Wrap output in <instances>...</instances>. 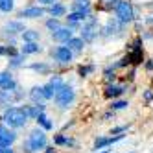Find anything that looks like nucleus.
<instances>
[{"label":"nucleus","mask_w":153,"mask_h":153,"mask_svg":"<svg viewBox=\"0 0 153 153\" xmlns=\"http://www.w3.org/2000/svg\"><path fill=\"white\" fill-rule=\"evenodd\" d=\"M28 118H30V114L26 111V107L24 109H20V107H9L7 111L4 113V122L9 127H22V126H26Z\"/></svg>","instance_id":"1"},{"label":"nucleus","mask_w":153,"mask_h":153,"mask_svg":"<svg viewBox=\"0 0 153 153\" xmlns=\"http://www.w3.org/2000/svg\"><path fill=\"white\" fill-rule=\"evenodd\" d=\"M46 135H45V131L42 129H33L30 133V138L26 140V144H24V149L28 153L31 151H39V149H45L46 148Z\"/></svg>","instance_id":"2"},{"label":"nucleus","mask_w":153,"mask_h":153,"mask_svg":"<svg viewBox=\"0 0 153 153\" xmlns=\"http://www.w3.org/2000/svg\"><path fill=\"white\" fill-rule=\"evenodd\" d=\"M114 11H116V19L120 20V22H131V20L135 19V13H133V7H131V4L127 2V0H118V2L114 4Z\"/></svg>","instance_id":"3"},{"label":"nucleus","mask_w":153,"mask_h":153,"mask_svg":"<svg viewBox=\"0 0 153 153\" xmlns=\"http://www.w3.org/2000/svg\"><path fill=\"white\" fill-rule=\"evenodd\" d=\"M74 98H76V92L72 91V87L68 85H63L61 89L56 92V96H53V100H56V103L59 107H68L72 102H74Z\"/></svg>","instance_id":"4"},{"label":"nucleus","mask_w":153,"mask_h":153,"mask_svg":"<svg viewBox=\"0 0 153 153\" xmlns=\"http://www.w3.org/2000/svg\"><path fill=\"white\" fill-rule=\"evenodd\" d=\"M98 35V22L94 17H87V22L83 24V30H81V37L85 41H94V37Z\"/></svg>","instance_id":"5"},{"label":"nucleus","mask_w":153,"mask_h":153,"mask_svg":"<svg viewBox=\"0 0 153 153\" xmlns=\"http://www.w3.org/2000/svg\"><path fill=\"white\" fill-rule=\"evenodd\" d=\"M52 56L56 57L59 63H70V61H72V56H74V52H72L68 46H57L56 50L52 52Z\"/></svg>","instance_id":"6"},{"label":"nucleus","mask_w":153,"mask_h":153,"mask_svg":"<svg viewBox=\"0 0 153 153\" xmlns=\"http://www.w3.org/2000/svg\"><path fill=\"white\" fill-rule=\"evenodd\" d=\"M15 140H17V135L11 129L6 127V126H0V144L2 146H11Z\"/></svg>","instance_id":"7"},{"label":"nucleus","mask_w":153,"mask_h":153,"mask_svg":"<svg viewBox=\"0 0 153 153\" xmlns=\"http://www.w3.org/2000/svg\"><path fill=\"white\" fill-rule=\"evenodd\" d=\"M45 15V9L39 7V6H30V7H24L22 11L19 13V17H24V19H39Z\"/></svg>","instance_id":"8"},{"label":"nucleus","mask_w":153,"mask_h":153,"mask_svg":"<svg viewBox=\"0 0 153 153\" xmlns=\"http://www.w3.org/2000/svg\"><path fill=\"white\" fill-rule=\"evenodd\" d=\"M15 87H17V83L11 78V74L9 72H0V89L2 91H13Z\"/></svg>","instance_id":"9"},{"label":"nucleus","mask_w":153,"mask_h":153,"mask_svg":"<svg viewBox=\"0 0 153 153\" xmlns=\"http://www.w3.org/2000/svg\"><path fill=\"white\" fill-rule=\"evenodd\" d=\"M52 37H53V41H57V42H67V41L72 39V30L61 26L57 31H52Z\"/></svg>","instance_id":"10"},{"label":"nucleus","mask_w":153,"mask_h":153,"mask_svg":"<svg viewBox=\"0 0 153 153\" xmlns=\"http://www.w3.org/2000/svg\"><path fill=\"white\" fill-rule=\"evenodd\" d=\"M122 24H124V22H120L118 19H111V20H109V22L105 24V28H103V33H105V35L118 33V31H120V28H122Z\"/></svg>","instance_id":"11"},{"label":"nucleus","mask_w":153,"mask_h":153,"mask_svg":"<svg viewBox=\"0 0 153 153\" xmlns=\"http://www.w3.org/2000/svg\"><path fill=\"white\" fill-rule=\"evenodd\" d=\"M126 92V87L124 85H109L107 89H105V96L107 98H118V96H122Z\"/></svg>","instance_id":"12"},{"label":"nucleus","mask_w":153,"mask_h":153,"mask_svg":"<svg viewBox=\"0 0 153 153\" xmlns=\"http://www.w3.org/2000/svg\"><path fill=\"white\" fill-rule=\"evenodd\" d=\"M122 138H124V135H116V137H113V138H96L94 149H103L105 146L113 144V142H118V140H122Z\"/></svg>","instance_id":"13"},{"label":"nucleus","mask_w":153,"mask_h":153,"mask_svg":"<svg viewBox=\"0 0 153 153\" xmlns=\"http://www.w3.org/2000/svg\"><path fill=\"white\" fill-rule=\"evenodd\" d=\"M67 46H68L72 52H81L83 46H85V39H83V37H72L70 41H67Z\"/></svg>","instance_id":"14"},{"label":"nucleus","mask_w":153,"mask_h":153,"mask_svg":"<svg viewBox=\"0 0 153 153\" xmlns=\"http://www.w3.org/2000/svg\"><path fill=\"white\" fill-rule=\"evenodd\" d=\"M4 31L6 33H20V31H24V26L22 22H7L4 26Z\"/></svg>","instance_id":"15"},{"label":"nucleus","mask_w":153,"mask_h":153,"mask_svg":"<svg viewBox=\"0 0 153 153\" xmlns=\"http://www.w3.org/2000/svg\"><path fill=\"white\" fill-rule=\"evenodd\" d=\"M0 100L6 102V103H11V102L19 100V94H15V89L13 91H2L0 92Z\"/></svg>","instance_id":"16"},{"label":"nucleus","mask_w":153,"mask_h":153,"mask_svg":"<svg viewBox=\"0 0 153 153\" xmlns=\"http://www.w3.org/2000/svg\"><path fill=\"white\" fill-rule=\"evenodd\" d=\"M35 120H37V124H39V126H41L42 129H52V127H53V124L50 122V118H48V116H46L45 113H41V114H39V116H37Z\"/></svg>","instance_id":"17"},{"label":"nucleus","mask_w":153,"mask_h":153,"mask_svg":"<svg viewBox=\"0 0 153 153\" xmlns=\"http://www.w3.org/2000/svg\"><path fill=\"white\" fill-rule=\"evenodd\" d=\"M74 9L76 11H91V2L89 0H76L74 2Z\"/></svg>","instance_id":"18"},{"label":"nucleus","mask_w":153,"mask_h":153,"mask_svg":"<svg viewBox=\"0 0 153 153\" xmlns=\"http://www.w3.org/2000/svg\"><path fill=\"white\" fill-rule=\"evenodd\" d=\"M65 11H67V9H65V6L63 4H52V7H50V15L52 17H63L65 15Z\"/></svg>","instance_id":"19"},{"label":"nucleus","mask_w":153,"mask_h":153,"mask_svg":"<svg viewBox=\"0 0 153 153\" xmlns=\"http://www.w3.org/2000/svg\"><path fill=\"white\" fill-rule=\"evenodd\" d=\"M22 39L26 42H35L39 39V31H33V30H24L22 31Z\"/></svg>","instance_id":"20"},{"label":"nucleus","mask_w":153,"mask_h":153,"mask_svg":"<svg viewBox=\"0 0 153 153\" xmlns=\"http://www.w3.org/2000/svg\"><path fill=\"white\" fill-rule=\"evenodd\" d=\"M41 52V46L37 45V42H26V45L22 46V53L26 56V53H37Z\"/></svg>","instance_id":"21"},{"label":"nucleus","mask_w":153,"mask_h":153,"mask_svg":"<svg viewBox=\"0 0 153 153\" xmlns=\"http://www.w3.org/2000/svg\"><path fill=\"white\" fill-rule=\"evenodd\" d=\"M87 17H89V13H87V11H72L67 19L70 20V22H78V20H85Z\"/></svg>","instance_id":"22"},{"label":"nucleus","mask_w":153,"mask_h":153,"mask_svg":"<svg viewBox=\"0 0 153 153\" xmlns=\"http://www.w3.org/2000/svg\"><path fill=\"white\" fill-rule=\"evenodd\" d=\"M30 96H31V100H33V102L45 100V94H42V87H33V89H31V92H30Z\"/></svg>","instance_id":"23"},{"label":"nucleus","mask_w":153,"mask_h":153,"mask_svg":"<svg viewBox=\"0 0 153 153\" xmlns=\"http://www.w3.org/2000/svg\"><path fill=\"white\" fill-rule=\"evenodd\" d=\"M56 144H57V146H74V140L68 138V137L57 135V137H56Z\"/></svg>","instance_id":"24"},{"label":"nucleus","mask_w":153,"mask_h":153,"mask_svg":"<svg viewBox=\"0 0 153 153\" xmlns=\"http://www.w3.org/2000/svg\"><path fill=\"white\" fill-rule=\"evenodd\" d=\"M13 9V0H0V11L9 13Z\"/></svg>","instance_id":"25"},{"label":"nucleus","mask_w":153,"mask_h":153,"mask_svg":"<svg viewBox=\"0 0 153 153\" xmlns=\"http://www.w3.org/2000/svg\"><path fill=\"white\" fill-rule=\"evenodd\" d=\"M46 28L48 30H52V31H57L59 28H61V22L57 20V17H53V19H50L48 22H46Z\"/></svg>","instance_id":"26"},{"label":"nucleus","mask_w":153,"mask_h":153,"mask_svg":"<svg viewBox=\"0 0 153 153\" xmlns=\"http://www.w3.org/2000/svg\"><path fill=\"white\" fill-rule=\"evenodd\" d=\"M48 83H50V85H52V87H53V89H56V91H59L61 87L65 85V83H63V79L59 78V76H53V78H52V79H50Z\"/></svg>","instance_id":"27"},{"label":"nucleus","mask_w":153,"mask_h":153,"mask_svg":"<svg viewBox=\"0 0 153 153\" xmlns=\"http://www.w3.org/2000/svg\"><path fill=\"white\" fill-rule=\"evenodd\" d=\"M126 107H127V102H124V100H116V102L111 103L113 111H120V109H126Z\"/></svg>","instance_id":"28"},{"label":"nucleus","mask_w":153,"mask_h":153,"mask_svg":"<svg viewBox=\"0 0 153 153\" xmlns=\"http://www.w3.org/2000/svg\"><path fill=\"white\" fill-rule=\"evenodd\" d=\"M91 72H94V67H92V65H89V67H79V74L83 76V78H85L87 74H91Z\"/></svg>","instance_id":"29"},{"label":"nucleus","mask_w":153,"mask_h":153,"mask_svg":"<svg viewBox=\"0 0 153 153\" xmlns=\"http://www.w3.org/2000/svg\"><path fill=\"white\" fill-rule=\"evenodd\" d=\"M6 53H7V56H9V53L13 56L15 50H13V48H9V46H0V56H6Z\"/></svg>","instance_id":"30"},{"label":"nucleus","mask_w":153,"mask_h":153,"mask_svg":"<svg viewBox=\"0 0 153 153\" xmlns=\"http://www.w3.org/2000/svg\"><path fill=\"white\" fill-rule=\"evenodd\" d=\"M33 70H39V72H46L48 70V65H31Z\"/></svg>","instance_id":"31"},{"label":"nucleus","mask_w":153,"mask_h":153,"mask_svg":"<svg viewBox=\"0 0 153 153\" xmlns=\"http://www.w3.org/2000/svg\"><path fill=\"white\" fill-rule=\"evenodd\" d=\"M127 127L126 126H122V127H114L113 131H111V135H118V133H124V131H126Z\"/></svg>","instance_id":"32"},{"label":"nucleus","mask_w":153,"mask_h":153,"mask_svg":"<svg viewBox=\"0 0 153 153\" xmlns=\"http://www.w3.org/2000/svg\"><path fill=\"white\" fill-rule=\"evenodd\" d=\"M0 153H13V149H11V146H2L0 144Z\"/></svg>","instance_id":"33"},{"label":"nucleus","mask_w":153,"mask_h":153,"mask_svg":"<svg viewBox=\"0 0 153 153\" xmlns=\"http://www.w3.org/2000/svg\"><path fill=\"white\" fill-rule=\"evenodd\" d=\"M144 100H146V102H151V100H153V91H146V92H144Z\"/></svg>","instance_id":"34"},{"label":"nucleus","mask_w":153,"mask_h":153,"mask_svg":"<svg viewBox=\"0 0 153 153\" xmlns=\"http://www.w3.org/2000/svg\"><path fill=\"white\" fill-rule=\"evenodd\" d=\"M41 4H45V6H52V4H56L57 0H39Z\"/></svg>","instance_id":"35"},{"label":"nucleus","mask_w":153,"mask_h":153,"mask_svg":"<svg viewBox=\"0 0 153 153\" xmlns=\"http://www.w3.org/2000/svg\"><path fill=\"white\" fill-rule=\"evenodd\" d=\"M11 65H13V67H17V65H20V57H13Z\"/></svg>","instance_id":"36"},{"label":"nucleus","mask_w":153,"mask_h":153,"mask_svg":"<svg viewBox=\"0 0 153 153\" xmlns=\"http://www.w3.org/2000/svg\"><path fill=\"white\" fill-rule=\"evenodd\" d=\"M146 68H148V70H153V61H148V63H146Z\"/></svg>","instance_id":"37"},{"label":"nucleus","mask_w":153,"mask_h":153,"mask_svg":"<svg viewBox=\"0 0 153 153\" xmlns=\"http://www.w3.org/2000/svg\"><path fill=\"white\" fill-rule=\"evenodd\" d=\"M46 153H56V149H53V148H48V151Z\"/></svg>","instance_id":"38"},{"label":"nucleus","mask_w":153,"mask_h":153,"mask_svg":"<svg viewBox=\"0 0 153 153\" xmlns=\"http://www.w3.org/2000/svg\"><path fill=\"white\" fill-rule=\"evenodd\" d=\"M105 2H109V4H113V2H118V0H105Z\"/></svg>","instance_id":"39"}]
</instances>
